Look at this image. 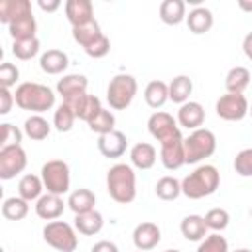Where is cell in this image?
Here are the masks:
<instances>
[{
    "mask_svg": "<svg viewBox=\"0 0 252 252\" xmlns=\"http://www.w3.org/2000/svg\"><path fill=\"white\" fill-rule=\"evenodd\" d=\"M220 185V173L215 165L203 163L181 179V193L187 199H203L213 195Z\"/></svg>",
    "mask_w": 252,
    "mask_h": 252,
    "instance_id": "6da1fadb",
    "label": "cell"
},
{
    "mask_svg": "<svg viewBox=\"0 0 252 252\" xmlns=\"http://www.w3.org/2000/svg\"><path fill=\"white\" fill-rule=\"evenodd\" d=\"M14 98H16V106H20L22 110L35 112V114L45 112V110L53 108V104H55V93L47 85L32 83V81L20 83L16 87Z\"/></svg>",
    "mask_w": 252,
    "mask_h": 252,
    "instance_id": "7a4b0ae2",
    "label": "cell"
},
{
    "mask_svg": "<svg viewBox=\"0 0 252 252\" xmlns=\"http://www.w3.org/2000/svg\"><path fill=\"white\" fill-rule=\"evenodd\" d=\"M106 191L112 201L128 205L136 199V173L128 163H116L106 173Z\"/></svg>",
    "mask_w": 252,
    "mask_h": 252,
    "instance_id": "3957f363",
    "label": "cell"
},
{
    "mask_svg": "<svg viewBox=\"0 0 252 252\" xmlns=\"http://www.w3.org/2000/svg\"><path fill=\"white\" fill-rule=\"evenodd\" d=\"M136 93H138L136 77H132L128 73H118L110 79V83L106 87V100L112 110H124L132 104Z\"/></svg>",
    "mask_w": 252,
    "mask_h": 252,
    "instance_id": "277c9868",
    "label": "cell"
},
{
    "mask_svg": "<svg viewBox=\"0 0 252 252\" xmlns=\"http://www.w3.org/2000/svg\"><path fill=\"white\" fill-rule=\"evenodd\" d=\"M183 150H185V163H199L215 154L217 138L211 130L197 128L187 138H183Z\"/></svg>",
    "mask_w": 252,
    "mask_h": 252,
    "instance_id": "5b68a950",
    "label": "cell"
},
{
    "mask_svg": "<svg viewBox=\"0 0 252 252\" xmlns=\"http://www.w3.org/2000/svg\"><path fill=\"white\" fill-rule=\"evenodd\" d=\"M41 181L47 193L65 195L71 187V171L63 159H49L41 167Z\"/></svg>",
    "mask_w": 252,
    "mask_h": 252,
    "instance_id": "8992f818",
    "label": "cell"
},
{
    "mask_svg": "<svg viewBox=\"0 0 252 252\" xmlns=\"http://www.w3.org/2000/svg\"><path fill=\"white\" fill-rule=\"evenodd\" d=\"M43 240L51 248H55L59 252H75V248L79 244L75 226H71L65 220H51V222H47L43 226Z\"/></svg>",
    "mask_w": 252,
    "mask_h": 252,
    "instance_id": "52a82bcc",
    "label": "cell"
},
{
    "mask_svg": "<svg viewBox=\"0 0 252 252\" xmlns=\"http://www.w3.org/2000/svg\"><path fill=\"white\" fill-rule=\"evenodd\" d=\"M215 110H217V116L226 120V122H238L242 120L248 110H250V104L246 100L244 94H234V93H226L222 94L217 104H215Z\"/></svg>",
    "mask_w": 252,
    "mask_h": 252,
    "instance_id": "ba28073f",
    "label": "cell"
},
{
    "mask_svg": "<svg viewBox=\"0 0 252 252\" xmlns=\"http://www.w3.org/2000/svg\"><path fill=\"white\" fill-rule=\"evenodd\" d=\"M28 165V156L22 146H8L0 148V177L4 181L14 179L18 173H22Z\"/></svg>",
    "mask_w": 252,
    "mask_h": 252,
    "instance_id": "9c48e42d",
    "label": "cell"
},
{
    "mask_svg": "<svg viewBox=\"0 0 252 252\" xmlns=\"http://www.w3.org/2000/svg\"><path fill=\"white\" fill-rule=\"evenodd\" d=\"M148 132L152 134V138H156L159 144L171 140L173 136L181 134L179 132V126H177V120L169 114V112H163V110H156L150 118H148Z\"/></svg>",
    "mask_w": 252,
    "mask_h": 252,
    "instance_id": "30bf717a",
    "label": "cell"
},
{
    "mask_svg": "<svg viewBox=\"0 0 252 252\" xmlns=\"http://www.w3.org/2000/svg\"><path fill=\"white\" fill-rule=\"evenodd\" d=\"M159 159H161L163 167L169 171H175L181 165H185V150H183V136L181 134H177L171 140L161 144Z\"/></svg>",
    "mask_w": 252,
    "mask_h": 252,
    "instance_id": "8fae6325",
    "label": "cell"
},
{
    "mask_svg": "<svg viewBox=\"0 0 252 252\" xmlns=\"http://www.w3.org/2000/svg\"><path fill=\"white\" fill-rule=\"evenodd\" d=\"M65 104H69L73 108V112L77 114L79 120H85L87 124L102 110V104H100V98L94 96V94H89V93H83L79 96H73L69 100H63Z\"/></svg>",
    "mask_w": 252,
    "mask_h": 252,
    "instance_id": "7c38bea8",
    "label": "cell"
},
{
    "mask_svg": "<svg viewBox=\"0 0 252 252\" xmlns=\"http://www.w3.org/2000/svg\"><path fill=\"white\" fill-rule=\"evenodd\" d=\"M98 152L108 158V159H116V158H122L124 152H126V146H128V140H126V134L120 132V130H112L108 134H102L98 136Z\"/></svg>",
    "mask_w": 252,
    "mask_h": 252,
    "instance_id": "4fadbf2b",
    "label": "cell"
},
{
    "mask_svg": "<svg viewBox=\"0 0 252 252\" xmlns=\"http://www.w3.org/2000/svg\"><path fill=\"white\" fill-rule=\"evenodd\" d=\"M203 122H205V108H203L201 102L187 100L185 104L179 106V110H177V124L179 126H183V128L193 132V130L201 128Z\"/></svg>",
    "mask_w": 252,
    "mask_h": 252,
    "instance_id": "5bb4252c",
    "label": "cell"
},
{
    "mask_svg": "<svg viewBox=\"0 0 252 252\" xmlns=\"http://www.w3.org/2000/svg\"><path fill=\"white\" fill-rule=\"evenodd\" d=\"M132 240H134V246L142 252L146 250H152L159 244L161 240V230L156 222H140L136 228H134V234H132Z\"/></svg>",
    "mask_w": 252,
    "mask_h": 252,
    "instance_id": "9a60e30c",
    "label": "cell"
},
{
    "mask_svg": "<svg viewBox=\"0 0 252 252\" xmlns=\"http://www.w3.org/2000/svg\"><path fill=\"white\" fill-rule=\"evenodd\" d=\"M65 16L73 28L85 26L94 20L93 2L91 0H69L65 2Z\"/></svg>",
    "mask_w": 252,
    "mask_h": 252,
    "instance_id": "2e32d148",
    "label": "cell"
},
{
    "mask_svg": "<svg viewBox=\"0 0 252 252\" xmlns=\"http://www.w3.org/2000/svg\"><path fill=\"white\" fill-rule=\"evenodd\" d=\"M63 211H65V203L61 195L45 193L35 201V213L43 220H55L63 215Z\"/></svg>",
    "mask_w": 252,
    "mask_h": 252,
    "instance_id": "e0dca14e",
    "label": "cell"
},
{
    "mask_svg": "<svg viewBox=\"0 0 252 252\" xmlns=\"http://www.w3.org/2000/svg\"><path fill=\"white\" fill-rule=\"evenodd\" d=\"M87 87H89V81L85 75H79V73H69V75H63L59 81H57V94L63 96V100H69L73 96H79L83 93H87Z\"/></svg>",
    "mask_w": 252,
    "mask_h": 252,
    "instance_id": "ac0fdd59",
    "label": "cell"
},
{
    "mask_svg": "<svg viewBox=\"0 0 252 252\" xmlns=\"http://www.w3.org/2000/svg\"><path fill=\"white\" fill-rule=\"evenodd\" d=\"M156 159H158V152H156V148H154L152 144H148V142H138V144H134L132 150H130V163H132L136 169H142V171L152 169L154 163H156Z\"/></svg>",
    "mask_w": 252,
    "mask_h": 252,
    "instance_id": "d6986e66",
    "label": "cell"
},
{
    "mask_svg": "<svg viewBox=\"0 0 252 252\" xmlns=\"http://www.w3.org/2000/svg\"><path fill=\"white\" fill-rule=\"evenodd\" d=\"M75 230L79 232V234H83V236H94V234H98L100 230H102V226H104V219H102V215L96 211V209H93V211H89V213H81V215H75Z\"/></svg>",
    "mask_w": 252,
    "mask_h": 252,
    "instance_id": "ffe728a7",
    "label": "cell"
},
{
    "mask_svg": "<svg viewBox=\"0 0 252 252\" xmlns=\"http://www.w3.org/2000/svg\"><path fill=\"white\" fill-rule=\"evenodd\" d=\"M30 14H32V4L28 0H2L0 2V22L6 26Z\"/></svg>",
    "mask_w": 252,
    "mask_h": 252,
    "instance_id": "44dd1931",
    "label": "cell"
},
{
    "mask_svg": "<svg viewBox=\"0 0 252 252\" xmlns=\"http://www.w3.org/2000/svg\"><path fill=\"white\" fill-rule=\"evenodd\" d=\"M67 65H69V57L61 49H47L39 57V67L47 75H59L67 69Z\"/></svg>",
    "mask_w": 252,
    "mask_h": 252,
    "instance_id": "7402d4cb",
    "label": "cell"
},
{
    "mask_svg": "<svg viewBox=\"0 0 252 252\" xmlns=\"http://www.w3.org/2000/svg\"><path fill=\"white\" fill-rule=\"evenodd\" d=\"M144 100L150 108H161L167 100H169V85L156 79V81H150L144 89Z\"/></svg>",
    "mask_w": 252,
    "mask_h": 252,
    "instance_id": "603a6c76",
    "label": "cell"
},
{
    "mask_svg": "<svg viewBox=\"0 0 252 252\" xmlns=\"http://www.w3.org/2000/svg\"><path fill=\"white\" fill-rule=\"evenodd\" d=\"M185 20H187V28H189V32L195 33V35L207 33V32L213 28V12H211L209 8H205V6L193 8Z\"/></svg>",
    "mask_w": 252,
    "mask_h": 252,
    "instance_id": "cb8c5ba5",
    "label": "cell"
},
{
    "mask_svg": "<svg viewBox=\"0 0 252 252\" xmlns=\"http://www.w3.org/2000/svg\"><path fill=\"white\" fill-rule=\"evenodd\" d=\"M179 230L183 234V238L191 240V242H197V240H203L207 236V224H205V217L201 215H187L183 217L181 224H179Z\"/></svg>",
    "mask_w": 252,
    "mask_h": 252,
    "instance_id": "d4e9b609",
    "label": "cell"
},
{
    "mask_svg": "<svg viewBox=\"0 0 252 252\" xmlns=\"http://www.w3.org/2000/svg\"><path fill=\"white\" fill-rule=\"evenodd\" d=\"M8 32L12 35L14 41H24V39H33L35 32H37V22L33 18V14L30 16H22L18 20H14L8 26Z\"/></svg>",
    "mask_w": 252,
    "mask_h": 252,
    "instance_id": "484cf974",
    "label": "cell"
},
{
    "mask_svg": "<svg viewBox=\"0 0 252 252\" xmlns=\"http://www.w3.org/2000/svg\"><path fill=\"white\" fill-rule=\"evenodd\" d=\"M43 181L39 175H33V173H26L20 183H18V197L26 199L28 203L32 201H37L41 195H43Z\"/></svg>",
    "mask_w": 252,
    "mask_h": 252,
    "instance_id": "4316f807",
    "label": "cell"
},
{
    "mask_svg": "<svg viewBox=\"0 0 252 252\" xmlns=\"http://www.w3.org/2000/svg\"><path fill=\"white\" fill-rule=\"evenodd\" d=\"M67 205H69V209H71L75 215L89 213V211H93L94 205H96V195H94L91 189L81 187V189H75V191L69 195Z\"/></svg>",
    "mask_w": 252,
    "mask_h": 252,
    "instance_id": "83f0119b",
    "label": "cell"
},
{
    "mask_svg": "<svg viewBox=\"0 0 252 252\" xmlns=\"http://www.w3.org/2000/svg\"><path fill=\"white\" fill-rule=\"evenodd\" d=\"M159 18L167 26H177L181 24L185 16V2L183 0H163L159 4Z\"/></svg>",
    "mask_w": 252,
    "mask_h": 252,
    "instance_id": "f1b7e54d",
    "label": "cell"
},
{
    "mask_svg": "<svg viewBox=\"0 0 252 252\" xmlns=\"http://www.w3.org/2000/svg\"><path fill=\"white\" fill-rule=\"evenodd\" d=\"M49 132H51V126H49V122H47L41 114H32V116L26 118V122H24V134H26L30 140H33V142L45 140V138L49 136Z\"/></svg>",
    "mask_w": 252,
    "mask_h": 252,
    "instance_id": "f546056e",
    "label": "cell"
},
{
    "mask_svg": "<svg viewBox=\"0 0 252 252\" xmlns=\"http://www.w3.org/2000/svg\"><path fill=\"white\" fill-rule=\"evenodd\" d=\"M250 85V71L246 67H232L228 73H226V79H224V87L228 93H234V94H242L244 89Z\"/></svg>",
    "mask_w": 252,
    "mask_h": 252,
    "instance_id": "4dcf8cb0",
    "label": "cell"
},
{
    "mask_svg": "<svg viewBox=\"0 0 252 252\" xmlns=\"http://www.w3.org/2000/svg\"><path fill=\"white\" fill-rule=\"evenodd\" d=\"M191 93H193V81L187 75H177L169 83V100L177 102L179 106L189 100Z\"/></svg>",
    "mask_w": 252,
    "mask_h": 252,
    "instance_id": "1f68e13d",
    "label": "cell"
},
{
    "mask_svg": "<svg viewBox=\"0 0 252 252\" xmlns=\"http://www.w3.org/2000/svg\"><path fill=\"white\" fill-rule=\"evenodd\" d=\"M100 35H102V32H100V26H98L96 20H93V22H89V24H85V26L73 28V39H75L83 49L89 47L91 43H94Z\"/></svg>",
    "mask_w": 252,
    "mask_h": 252,
    "instance_id": "d6a6232c",
    "label": "cell"
},
{
    "mask_svg": "<svg viewBox=\"0 0 252 252\" xmlns=\"http://www.w3.org/2000/svg\"><path fill=\"white\" fill-rule=\"evenodd\" d=\"M156 195L161 201H175L181 195V181L175 179L173 175H163L156 183Z\"/></svg>",
    "mask_w": 252,
    "mask_h": 252,
    "instance_id": "836d02e7",
    "label": "cell"
},
{
    "mask_svg": "<svg viewBox=\"0 0 252 252\" xmlns=\"http://www.w3.org/2000/svg\"><path fill=\"white\" fill-rule=\"evenodd\" d=\"M28 211H30V205L22 197H8L2 203V215L8 220H22V219H26Z\"/></svg>",
    "mask_w": 252,
    "mask_h": 252,
    "instance_id": "e575fe53",
    "label": "cell"
},
{
    "mask_svg": "<svg viewBox=\"0 0 252 252\" xmlns=\"http://www.w3.org/2000/svg\"><path fill=\"white\" fill-rule=\"evenodd\" d=\"M75 120H77V114H75L73 108H71L69 104H65V102H61V104L55 108V112H53V126H55L57 132H69V130L73 128Z\"/></svg>",
    "mask_w": 252,
    "mask_h": 252,
    "instance_id": "d590c367",
    "label": "cell"
},
{
    "mask_svg": "<svg viewBox=\"0 0 252 252\" xmlns=\"http://www.w3.org/2000/svg\"><path fill=\"white\" fill-rule=\"evenodd\" d=\"M230 222V215L226 209H220V207H215V209H209L207 215H205V224L209 230H215V232H222Z\"/></svg>",
    "mask_w": 252,
    "mask_h": 252,
    "instance_id": "8d00e7d4",
    "label": "cell"
},
{
    "mask_svg": "<svg viewBox=\"0 0 252 252\" xmlns=\"http://www.w3.org/2000/svg\"><path fill=\"white\" fill-rule=\"evenodd\" d=\"M114 124H116V118H114V114L110 112V110H106V108H102L91 122H89V128L93 130V132H96L98 136H102V134H108V132H112V130H116L114 128Z\"/></svg>",
    "mask_w": 252,
    "mask_h": 252,
    "instance_id": "74e56055",
    "label": "cell"
},
{
    "mask_svg": "<svg viewBox=\"0 0 252 252\" xmlns=\"http://www.w3.org/2000/svg\"><path fill=\"white\" fill-rule=\"evenodd\" d=\"M12 53L16 55V59L20 61H28L32 57H35L39 53V39H24V41H14L12 45Z\"/></svg>",
    "mask_w": 252,
    "mask_h": 252,
    "instance_id": "f35d334b",
    "label": "cell"
},
{
    "mask_svg": "<svg viewBox=\"0 0 252 252\" xmlns=\"http://www.w3.org/2000/svg\"><path fill=\"white\" fill-rule=\"evenodd\" d=\"M197 252H228V240H226L224 236H220L219 232L207 234V236L199 242Z\"/></svg>",
    "mask_w": 252,
    "mask_h": 252,
    "instance_id": "ab89813d",
    "label": "cell"
},
{
    "mask_svg": "<svg viewBox=\"0 0 252 252\" xmlns=\"http://www.w3.org/2000/svg\"><path fill=\"white\" fill-rule=\"evenodd\" d=\"M234 171L242 177H252V148H244L236 154Z\"/></svg>",
    "mask_w": 252,
    "mask_h": 252,
    "instance_id": "60d3db41",
    "label": "cell"
},
{
    "mask_svg": "<svg viewBox=\"0 0 252 252\" xmlns=\"http://www.w3.org/2000/svg\"><path fill=\"white\" fill-rule=\"evenodd\" d=\"M18 79H20V71H18V67H16L14 63L4 61V63L0 65V87L10 89V87H14V85L18 83Z\"/></svg>",
    "mask_w": 252,
    "mask_h": 252,
    "instance_id": "b9f144b4",
    "label": "cell"
},
{
    "mask_svg": "<svg viewBox=\"0 0 252 252\" xmlns=\"http://www.w3.org/2000/svg\"><path fill=\"white\" fill-rule=\"evenodd\" d=\"M108 51H110V39L102 33L94 43H91L89 47H85V53L89 55V57H93V59H100V57H104V55H108Z\"/></svg>",
    "mask_w": 252,
    "mask_h": 252,
    "instance_id": "7bdbcfd3",
    "label": "cell"
},
{
    "mask_svg": "<svg viewBox=\"0 0 252 252\" xmlns=\"http://www.w3.org/2000/svg\"><path fill=\"white\" fill-rule=\"evenodd\" d=\"M22 142V132L10 124V122H4L2 124V148H8V146H20Z\"/></svg>",
    "mask_w": 252,
    "mask_h": 252,
    "instance_id": "ee69618b",
    "label": "cell"
},
{
    "mask_svg": "<svg viewBox=\"0 0 252 252\" xmlns=\"http://www.w3.org/2000/svg\"><path fill=\"white\" fill-rule=\"evenodd\" d=\"M16 98H14V93L10 89H4L0 87V114H8L14 106Z\"/></svg>",
    "mask_w": 252,
    "mask_h": 252,
    "instance_id": "f6af8a7d",
    "label": "cell"
},
{
    "mask_svg": "<svg viewBox=\"0 0 252 252\" xmlns=\"http://www.w3.org/2000/svg\"><path fill=\"white\" fill-rule=\"evenodd\" d=\"M91 252H120V250H118V246H116L114 242H110V240H98V242L91 248Z\"/></svg>",
    "mask_w": 252,
    "mask_h": 252,
    "instance_id": "bcb514c9",
    "label": "cell"
},
{
    "mask_svg": "<svg viewBox=\"0 0 252 252\" xmlns=\"http://www.w3.org/2000/svg\"><path fill=\"white\" fill-rule=\"evenodd\" d=\"M37 6H39L43 12H55V10L61 6V2H59V0H49V2L39 0V2H37Z\"/></svg>",
    "mask_w": 252,
    "mask_h": 252,
    "instance_id": "7dc6e473",
    "label": "cell"
},
{
    "mask_svg": "<svg viewBox=\"0 0 252 252\" xmlns=\"http://www.w3.org/2000/svg\"><path fill=\"white\" fill-rule=\"evenodd\" d=\"M242 49H244V55L252 61V32L244 35V39H242Z\"/></svg>",
    "mask_w": 252,
    "mask_h": 252,
    "instance_id": "c3c4849f",
    "label": "cell"
},
{
    "mask_svg": "<svg viewBox=\"0 0 252 252\" xmlns=\"http://www.w3.org/2000/svg\"><path fill=\"white\" fill-rule=\"evenodd\" d=\"M238 8L244 12H252V0H238Z\"/></svg>",
    "mask_w": 252,
    "mask_h": 252,
    "instance_id": "681fc988",
    "label": "cell"
},
{
    "mask_svg": "<svg viewBox=\"0 0 252 252\" xmlns=\"http://www.w3.org/2000/svg\"><path fill=\"white\" fill-rule=\"evenodd\" d=\"M234 252H252V250H250V248H236Z\"/></svg>",
    "mask_w": 252,
    "mask_h": 252,
    "instance_id": "f907efd6",
    "label": "cell"
},
{
    "mask_svg": "<svg viewBox=\"0 0 252 252\" xmlns=\"http://www.w3.org/2000/svg\"><path fill=\"white\" fill-rule=\"evenodd\" d=\"M165 252H179V250H175V248H173V250H165Z\"/></svg>",
    "mask_w": 252,
    "mask_h": 252,
    "instance_id": "816d5d0a",
    "label": "cell"
},
{
    "mask_svg": "<svg viewBox=\"0 0 252 252\" xmlns=\"http://www.w3.org/2000/svg\"><path fill=\"white\" fill-rule=\"evenodd\" d=\"M248 112H250V116H252V106H250V110H248Z\"/></svg>",
    "mask_w": 252,
    "mask_h": 252,
    "instance_id": "f5cc1de1",
    "label": "cell"
},
{
    "mask_svg": "<svg viewBox=\"0 0 252 252\" xmlns=\"http://www.w3.org/2000/svg\"><path fill=\"white\" fill-rule=\"evenodd\" d=\"M250 217H252V209H250Z\"/></svg>",
    "mask_w": 252,
    "mask_h": 252,
    "instance_id": "db71d44e",
    "label": "cell"
},
{
    "mask_svg": "<svg viewBox=\"0 0 252 252\" xmlns=\"http://www.w3.org/2000/svg\"><path fill=\"white\" fill-rule=\"evenodd\" d=\"M138 252H142V250H138Z\"/></svg>",
    "mask_w": 252,
    "mask_h": 252,
    "instance_id": "11a10c76",
    "label": "cell"
}]
</instances>
